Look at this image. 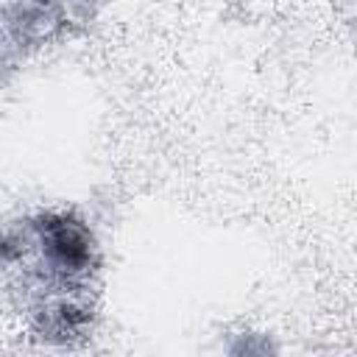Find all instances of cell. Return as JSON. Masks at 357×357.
I'll use <instances>...</instances> for the list:
<instances>
[{"label": "cell", "instance_id": "obj_1", "mask_svg": "<svg viewBox=\"0 0 357 357\" xmlns=\"http://www.w3.org/2000/svg\"><path fill=\"white\" fill-rule=\"evenodd\" d=\"M39 240L47 262L64 273H81L92 262V234L75 218H67V215L42 218Z\"/></svg>", "mask_w": 357, "mask_h": 357}]
</instances>
